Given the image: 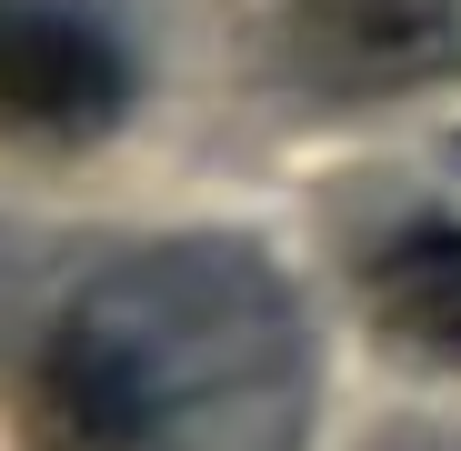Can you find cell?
Here are the masks:
<instances>
[{"mask_svg":"<svg viewBox=\"0 0 461 451\" xmlns=\"http://www.w3.org/2000/svg\"><path fill=\"white\" fill-rule=\"evenodd\" d=\"M150 421H161L150 361L111 321H60L31 351V382H21V441L31 451H140Z\"/></svg>","mask_w":461,"mask_h":451,"instance_id":"7a4b0ae2","label":"cell"},{"mask_svg":"<svg viewBox=\"0 0 461 451\" xmlns=\"http://www.w3.org/2000/svg\"><path fill=\"white\" fill-rule=\"evenodd\" d=\"M371 311L421 361L461 371V221H421V231H402L371 261Z\"/></svg>","mask_w":461,"mask_h":451,"instance_id":"277c9868","label":"cell"},{"mask_svg":"<svg viewBox=\"0 0 461 451\" xmlns=\"http://www.w3.org/2000/svg\"><path fill=\"white\" fill-rule=\"evenodd\" d=\"M131 60L101 21L50 0H0V131L11 140H81L121 121Z\"/></svg>","mask_w":461,"mask_h":451,"instance_id":"6da1fadb","label":"cell"},{"mask_svg":"<svg viewBox=\"0 0 461 451\" xmlns=\"http://www.w3.org/2000/svg\"><path fill=\"white\" fill-rule=\"evenodd\" d=\"M461 11L451 0H291V50L312 81L341 91H402L451 60Z\"/></svg>","mask_w":461,"mask_h":451,"instance_id":"3957f363","label":"cell"}]
</instances>
